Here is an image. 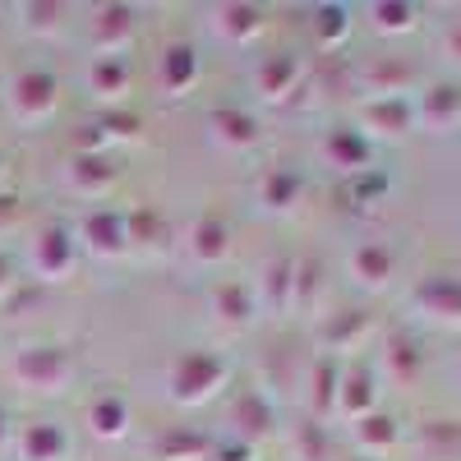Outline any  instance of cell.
I'll return each instance as SVG.
<instances>
[{
	"mask_svg": "<svg viewBox=\"0 0 461 461\" xmlns=\"http://www.w3.org/2000/svg\"><path fill=\"white\" fill-rule=\"evenodd\" d=\"M74 240H84L88 254L97 258H115V254H125L130 249V236H125V212H115V208H93L84 212L79 221V236Z\"/></svg>",
	"mask_w": 461,
	"mask_h": 461,
	"instance_id": "obj_5",
	"label": "cell"
},
{
	"mask_svg": "<svg viewBox=\"0 0 461 461\" xmlns=\"http://www.w3.org/2000/svg\"><path fill=\"white\" fill-rule=\"evenodd\" d=\"M254 84L267 102H286L300 84V60L295 56H263L258 74H254Z\"/></svg>",
	"mask_w": 461,
	"mask_h": 461,
	"instance_id": "obj_18",
	"label": "cell"
},
{
	"mask_svg": "<svg viewBox=\"0 0 461 461\" xmlns=\"http://www.w3.org/2000/svg\"><path fill=\"white\" fill-rule=\"evenodd\" d=\"M125 236H130V245H152V240H162V217L152 212V208L125 212Z\"/></svg>",
	"mask_w": 461,
	"mask_h": 461,
	"instance_id": "obj_32",
	"label": "cell"
},
{
	"mask_svg": "<svg viewBox=\"0 0 461 461\" xmlns=\"http://www.w3.org/2000/svg\"><path fill=\"white\" fill-rule=\"evenodd\" d=\"M393 267H397L393 249L378 245V240H365V245H356V254H351V277L365 282V286H383V282L393 277Z\"/></svg>",
	"mask_w": 461,
	"mask_h": 461,
	"instance_id": "obj_24",
	"label": "cell"
},
{
	"mask_svg": "<svg viewBox=\"0 0 461 461\" xmlns=\"http://www.w3.org/2000/svg\"><path fill=\"white\" fill-rule=\"evenodd\" d=\"M134 84V74H130V60L125 56H93L88 65V88L106 102H121Z\"/></svg>",
	"mask_w": 461,
	"mask_h": 461,
	"instance_id": "obj_17",
	"label": "cell"
},
{
	"mask_svg": "<svg viewBox=\"0 0 461 461\" xmlns=\"http://www.w3.org/2000/svg\"><path fill=\"white\" fill-rule=\"evenodd\" d=\"M365 328H369V319H365L360 310H351V314H337V319L323 328V341H328V346H337V351H346V346H351Z\"/></svg>",
	"mask_w": 461,
	"mask_h": 461,
	"instance_id": "obj_33",
	"label": "cell"
},
{
	"mask_svg": "<svg viewBox=\"0 0 461 461\" xmlns=\"http://www.w3.org/2000/svg\"><path fill=\"white\" fill-rule=\"evenodd\" d=\"M60 102V84H56V74L47 69H19L14 74V84H10V106L19 121H47V115L56 111Z\"/></svg>",
	"mask_w": 461,
	"mask_h": 461,
	"instance_id": "obj_3",
	"label": "cell"
},
{
	"mask_svg": "<svg viewBox=\"0 0 461 461\" xmlns=\"http://www.w3.org/2000/svg\"><path fill=\"white\" fill-rule=\"evenodd\" d=\"M208 130H212V139L217 143H226V148H254L258 143V121L249 111H240V106H212L208 111Z\"/></svg>",
	"mask_w": 461,
	"mask_h": 461,
	"instance_id": "obj_12",
	"label": "cell"
},
{
	"mask_svg": "<svg viewBox=\"0 0 461 461\" xmlns=\"http://www.w3.org/2000/svg\"><path fill=\"white\" fill-rule=\"evenodd\" d=\"M134 37V10L130 5H102L93 14V47L97 56H121Z\"/></svg>",
	"mask_w": 461,
	"mask_h": 461,
	"instance_id": "obj_7",
	"label": "cell"
},
{
	"mask_svg": "<svg viewBox=\"0 0 461 461\" xmlns=\"http://www.w3.org/2000/svg\"><path fill=\"white\" fill-rule=\"evenodd\" d=\"M383 194H388V176L383 171H360V176H351V185H346V199L351 203H374Z\"/></svg>",
	"mask_w": 461,
	"mask_h": 461,
	"instance_id": "obj_35",
	"label": "cell"
},
{
	"mask_svg": "<svg viewBox=\"0 0 461 461\" xmlns=\"http://www.w3.org/2000/svg\"><path fill=\"white\" fill-rule=\"evenodd\" d=\"M212 461H249V443H240V438H236L230 447H217V452H212Z\"/></svg>",
	"mask_w": 461,
	"mask_h": 461,
	"instance_id": "obj_39",
	"label": "cell"
},
{
	"mask_svg": "<svg viewBox=\"0 0 461 461\" xmlns=\"http://www.w3.org/2000/svg\"><path fill=\"white\" fill-rule=\"evenodd\" d=\"M295 443L304 447V456H310V461H323V456H328V434H323L319 420H310V425H300V438H295Z\"/></svg>",
	"mask_w": 461,
	"mask_h": 461,
	"instance_id": "obj_38",
	"label": "cell"
},
{
	"mask_svg": "<svg viewBox=\"0 0 461 461\" xmlns=\"http://www.w3.org/2000/svg\"><path fill=\"white\" fill-rule=\"evenodd\" d=\"M115 180H121V162H111L106 152H79V158L69 162V185L88 199L106 194Z\"/></svg>",
	"mask_w": 461,
	"mask_h": 461,
	"instance_id": "obj_9",
	"label": "cell"
},
{
	"mask_svg": "<svg viewBox=\"0 0 461 461\" xmlns=\"http://www.w3.org/2000/svg\"><path fill=\"white\" fill-rule=\"evenodd\" d=\"M212 304H217V319L230 323V328H245L258 314V295L245 282H221L217 295H212Z\"/></svg>",
	"mask_w": 461,
	"mask_h": 461,
	"instance_id": "obj_25",
	"label": "cell"
},
{
	"mask_svg": "<svg viewBox=\"0 0 461 461\" xmlns=\"http://www.w3.org/2000/svg\"><path fill=\"white\" fill-rule=\"evenodd\" d=\"M74 258H79V240H74L69 226L51 221V226L37 230V240H32V267H37V277H42V282L69 277Z\"/></svg>",
	"mask_w": 461,
	"mask_h": 461,
	"instance_id": "obj_4",
	"label": "cell"
},
{
	"mask_svg": "<svg viewBox=\"0 0 461 461\" xmlns=\"http://www.w3.org/2000/svg\"><path fill=\"white\" fill-rule=\"evenodd\" d=\"M346 32H351V10H346V5H319L314 10V37H319V47H337Z\"/></svg>",
	"mask_w": 461,
	"mask_h": 461,
	"instance_id": "obj_28",
	"label": "cell"
},
{
	"mask_svg": "<svg viewBox=\"0 0 461 461\" xmlns=\"http://www.w3.org/2000/svg\"><path fill=\"white\" fill-rule=\"evenodd\" d=\"M97 130L106 134V143H115V139L134 143L143 134V121H139V115H130V111H111V115H102V121H97Z\"/></svg>",
	"mask_w": 461,
	"mask_h": 461,
	"instance_id": "obj_34",
	"label": "cell"
},
{
	"mask_svg": "<svg viewBox=\"0 0 461 461\" xmlns=\"http://www.w3.org/2000/svg\"><path fill=\"white\" fill-rule=\"evenodd\" d=\"M5 434H10V415H5V406H0V452H5Z\"/></svg>",
	"mask_w": 461,
	"mask_h": 461,
	"instance_id": "obj_42",
	"label": "cell"
},
{
	"mask_svg": "<svg viewBox=\"0 0 461 461\" xmlns=\"http://www.w3.org/2000/svg\"><path fill=\"white\" fill-rule=\"evenodd\" d=\"M212 456V438L203 429H189V425H171L158 438V461H208Z\"/></svg>",
	"mask_w": 461,
	"mask_h": 461,
	"instance_id": "obj_19",
	"label": "cell"
},
{
	"mask_svg": "<svg viewBox=\"0 0 461 461\" xmlns=\"http://www.w3.org/2000/svg\"><path fill=\"white\" fill-rule=\"evenodd\" d=\"M443 47H447V56H452V60H461V19L447 28V42H443Z\"/></svg>",
	"mask_w": 461,
	"mask_h": 461,
	"instance_id": "obj_40",
	"label": "cell"
},
{
	"mask_svg": "<svg viewBox=\"0 0 461 461\" xmlns=\"http://www.w3.org/2000/svg\"><path fill=\"white\" fill-rule=\"evenodd\" d=\"M217 32L226 37V42L245 47V42H254V37L263 32V10L245 5V0H230V5L217 10Z\"/></svg>",
	"mask_w": 461,
	"mask_h": 461,
	"instance_id": "obj_23",
	"label": "cell"
},
{
	"mask_svg": "<svg viewBox=\"0 0 461 461\" xmlns=\"http://www.w3.org/2000/svg\"><path fill=\"white\" fill-rule=\"evenodd\" d=\"M226 378H230L226 356H217V351H180L167 369V397L176 406H203L221 393Z\"/></svg>",
	"mask_w": 461,
	"mask_h": 461,
	"instance_id": "obj_1",
	"label": "cell"
},
{
	"mask_svg": "<svg viewBox=\"0 0 461 461\" xmlns=\"http://www.w3.org/2000/svg\"><path fill=\"white\" fill-rule=\"evenodd\" d=\"M374 28L378 32H411L415 28V5H374Z\"/></svg>",
	"mask_w": 461,
	"mask_h": 461,
	"instance_id": "obj_36",
	"label": "cell"
},
{
	"mask_svg": "<svg viewBox=\"0 0 461 461\" xmlns=\"http://www.w3.org/2000/svg\"><path fill=\"white\" fill-rule=\"evenodd\" d=\"M337 383H341V374H337L332 356H323L314 365V411L319 415H332L337 411Z\"/></svg>",
	"mask_w": 461,
	"mask_h": 461,
	"instance_id": "obj_30",
	"label": "cell"
},
{
	"mask_svg": "<svg viewBox=\"0 0 461 461\" xmlns=\"http://www.w3.org/2000/svg\"><path fill=\"white\" fill-rule=\"evenodd\" d=\"M10 282H14V263L0 254V291H10Z\"/></svg>",
	"mask_w": 461,
	"mask_h": 461,
	"instance_id": "obj_41",
	"label": "cell"
},
{
	"mask_svg": "<svg viewBox=\"0 0 461 461\" xmlns=\"http://www.w3.org/2000/svg\"><path fill=\"white\" fill-rule=\"evenodd\" d=\"M300 194H304V180L291 167H273L263 176V185H258V199H263L267 212H291L300 203Z\"/></svg>",
	"mask_w": 461,
	"mask_h": 461,
	"instance_id": "obj_22",
	"label": "cell"
},
{
	"mask_svg": "<svg viewBox=\"0 0 461 461\" xmlns=\"http://www.w3.org/2000/svg\"><path fill=\"white\" fill-rule=\"evenodd\" d=\"M323 273V267L314 263V258H300L295 263V282H291V310H310V304H314V295H319V277Z\"/></svg>",
	"mask_w": 461,
	"mask_h": 461,
	"instance_id": "obj_29",
	"label": "cell"
},
{
	"mask_svg": "<svg viewBox=\"0 0 461 461\" xmlns=\"http://www.w3.org/2000/svg\"><path fill=\"white\" fill-rule=\"evenodd\" d=\"M388 369H393L402 383L420 374V346H415L411 337H402V332H397V337L388 341Z\"/></svg>",
	"mask_w": 461,
	"mask_h": 461,
	"instance_id": "obj_31",
	"label": "cell"
},
{
	"mask_svg": "<svg viewBox=\"0 0 461 461\" xmlns=\"http://www.w3.org/2000/svg\"><path fill=\"white\" fill-rule=\"evenodd\" d=\"M360 121L369 125V130H378V134H406L411 125H415V106H411V97H388V93H378L374 102H365V111H360Z\"/></svg>",
	"mask_w": 461,
	"mask_h": 461,
	"instance_id": "obj_13",
	"label": "cell"
},
{
	"mask_svg": "<svg viewBox=\"0 0 461 461\" xmlns=\"http://www.w3.org/2000/svg\"><path fill=\"white\" fill-rule=\"evenodd\" d=\"M411 300H415V310L429 314L434 323H461V277H447V273L425 277Z\"/></svg>",
	"mask_w": 461,
	"mask_h": 461,
	"instance_id": "obj_6",
	"label": "cell"
},
{
	"mask_svg": "<svg viewBox=\"0 0 461 461\" xmlns=\"http://www.w3.org/2000/svg\"><path fill=\"white\" fill-rule=\"evenodd\" d=\"M69 452V434L51 420H32L19 434V461H65Z\"/></svg>",
	"mask_w": 461,
	"mask_h": 461,
	"instance_id": "obj_10",
	"label": "cell"
},
{
	"mask_svg": "<svg viewBox=\"0 0 461 461\" xmlns=\"http://www.w3.org/2000/svg\"><path fill=\"white\" fill-rule=\"evenodd\" d=\"M88 434L102 443H115L130 434V402L121 393H97L88 402Z\"/></svg>",
	"mask_w": 461,
	"mask_h": 461,
	"instance_id": "obj_8",
	"label": "cell"
},
{
	"mask_svg": "<svg viewBox=\"0 0 461 461\" xmlns=\"http://www.w3.org/2000/svg\"><path fill=\"white\" fill-rule=\"evenodd\" d=\"M199 84V51L189 42H171L162 51V88L167 93H189Z\"/></svg>",
	"mask_w": 461,
	"mask_h": 461,
	"instance_id": "obj_21",
	"label": "cell"
},
{
	"mask_svg": "<svg viewBox=\"0 0 461 461\" xmlns=\"http://www.w3.org/2000/svg\"><path fill=\"white\" fill-rule=\"evenodd\" d=\"M356 443L365 452H388L397 443V420L393 415H383V411H369L356 420Z\"/></svg>",
	"mask_w": 461,
	"mask_h": 461,
	"instance_id": "obj_27",
	"label": "cell"
},
{
	"mask_svg": "<svg viewBox=\"0 0 461 461\" xmlns=\"http://www.w3.org/2000/svg\"><path fill=\"white\" fill-rule=\"evenodd\" d=\"M291 282H295V258H267L263 263V304L267 310H291Z\"/></svg>",
	"mask_w": 461,
	"mask_h": 461,
	"instance_id": "obj_26",
	"label": "cell"
},
{
	"mask_svg": "<svg viewBox=\"0 0 461 461\" xmlns=\"http://www.w3.org/2000/svg\"><path fill=\"white\" fill-rule=\"evenodd\" d=\"M230 425H236L240 443H258L273 434V406L263 402V393H240L236 402H230Z\"/></svg>",
	"mask_w": 461,
	"mask_h": 461,
	"instance_id": "obj_14",
	"label": "cell"
},
{
	"mask_svg": "<svg viewBox=\"0 0 461 461\" xmlns=\"http://www.w3.org/2000/svg\"><path fill=\"white\" fill-rule=\"evenodd\" d=\"M23 14H28V28H32V32H51L65 10L56 5V0H47V5H37V0H32V5H23Z\"/></svg>",
	"mask_w": 461,
	"mask_h": 461,
	"instance_id": "obj_37",
	"label": "cell"
},
{
	"mask_svg": "<svg viewBox=\"0 0 461 461\" xmlns=\"http://www.w3.org/2000/svg\"><path fill=\"white\" fill-rule=\"evenodd\" d=\"M374 374H369V365H351L341 374V383H337V411L341 415H351V420H360V415H369L374 411Z\"/></svg>",
	"mask_w": 461,
	"mask_h": 461,
	"instance_id": "obj_16",
	"label": "cell"
},
{
	"mask_svg": "<svg viewBox=\"0 0 461 461\" xmlns=\"http://www.w3.org/2000/svg\"><path fill=\"white\" fill-rule=\"evenodd\" d=\"M323 152H328L332 167L351 171V176L369 171V139H365L360 130H332V134L323 139Z\"/></svg>",
	"mask_w": 461,
	"mask_h": 461,
	"instance_id": "obj_20",
	"label": "cell"
},
{
	"mask_svg": "<svg viewBox=\"0 0 461 461\" xmlns=\"http://www.w3.org/2000/svg\"><path fill=\"white\" fill-rule=\"evenodd\" d=\"M415 121L438 130V134L452 130L461 121V84H434V88H425V97H420V106H415Z\"/></svg>",
	"mask_w": 461,
	"mask_h": 461,
	"instance_id": "obj_11",
	"label": "cell"
},
{
	"mask_svg": "<svg viewBox=\"0 0 461 461\" xmlns=\"http://www.w3.org/2000/svg\"><path fill=\"white\" fill-rule=\"evenodd\" d=\"M189 254H194L199 263H221L226 254H230V226H226V217H217V212H203L194 226H189Z\"/></svg>",
	"mask_w": 461,
	"mask_h": 461,
	"instance_id": "obj_15",
	"label": "cell"
},
{
	"mask_svg": "<svg viewBox=\"0 0 461 461\" xmlns=\"http://www.w3.org/2000/svg\"><path fill=\"white\" fill-rule=\"evenodd\" d=\"M10 374L28 393H65L74 378V360L65 346H23L10 365Z\"/></svg>",
	"mask_w": 461,
	"mask_h": 461,
	"instance_id": "obj_2",
	"label": "cell"
}]
</instances>
